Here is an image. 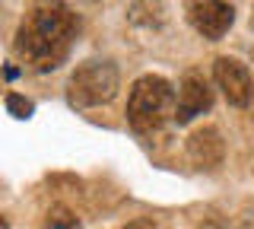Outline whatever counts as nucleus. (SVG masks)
I'll return each instance as SVG.
<instances>
[{
	"mask_svg": "<svg viewBox=\"0 0 254 229\" xmlns=\"http://www.w3.org/2000/svg\"><path fill=\"white\" fill-rule=\"evenodd\" d=\"M6 108H10V115H16V118H29L32 115V102L22 99L19 92H6Z\"/></svg>",
	"mask_w": 254,
	"mask_h": 229,
	"instance_id": "8",
	"label": "nucleus"
},
{
	"mask_svg": "<svg viewBox=\"0 0 254 229\" xmlns=\"http://www.w3.org/2000/svg\"><path fill=\"white\" fill-rule=\"evenodd\" d=\"M76 29V13L64 0H35L16 29L13 54L35 74L58 70L73 48Z\"/></svg>",
	"mask_w": 254,
	"mask_h": 229,
	"instance_id": "1",
	"label": "nucleus"
},
{
	"mask_svg": "<svg viewBox=\"0 0 254 229\" xmlns=\"http://www.w3.org/2000/svg\"><path fill=\"white\" fill-rule=\"evenodd\" d=\"M188 153H190V162L200 165V169H213V165L222 162V137L216 128H203V131H194L188 140Z\"/></svg>",
	"mask_w": 254,
	"mask_h": 229,
	"instance_id": "7",
	"label": "nucleus"
},
{
	"mask_svg": "<svg viewBox=\"0 0 254 229\" xmlns=\"http://www.w3.org/2000/svg\"><path fill=\"white\" fill-rule=\"evenodd\" d=\"M213 105V89L210 80L200 74V70H188L178 83V108H175V121L188 124L190 118L203 115L206 108Z\"/></svg>",
	"mask_w": 254,
	"mask_h": 229,
	"instance_id": "5",
	"label": "nucleus"
},
{
	"mask_svg": "<svg viewBox=\"0 0 254 229\" xmlns=\"http://www.w3.org/2000/svg\"><path fill=\"white\" fill-rule=\"evenodd\" d=\"M251 26H254V13H251Z\"/></svg>",
	"mask_w": 254,
	"mask_h": 229,
	"instance_id": "9",
	"label": "nucleus"
},
{
	"mask_svg": "<svg viewBox=\"0 0 254 229\" xmlns=\"http://www.w3.org/2000/svg\"><path fill=\"white\" fill-rule=\"evenodd\" d=\"M118 92V67L111 61H86L73 70L67 83V99L73 108L105 105Z\"/></svg>",
	"mask_w": 254,
	"mask_h": 229,
	"instance_id": "3",
	"label": "nucleus"
},
{
	"mask_svg": "<svg viewBox=\"0 0 254 229\" xmlns=\"http://www.w3.org/2000/svg\"><path fill=\"white\" fill-rule=\"evenodd\" d=\"M213 76H216L219 89L226 92L229 105L245 108L251 102L254 83H251V74H248V67H245L242 61H235V58H216V64H213Z\"/></svg>",
	"mask_w": 254,
	"mask_h": 229,
	"instance_id": "6",
	"label": "nucleus"
},
{
	"mask_svg": "<svg viewBox=\"0 0 254 229\" xmlns=\"http://www.w3.org/2000/svg\"><path fill=\"white\" fill-rule=\"evenodd\" d=\"M188 19L203 38L219 42V38L232 29L235 10L226 0H188Z\"/></svg>",
	"mask_w": 254,
	"mask_h": 229,
	"instance_id": "4",
	"label": "nucleus"
},
{
	"mask_svg": "<svg viewBox=\"0 0 254 229\" xmlns=\"http://www.w3.org/2000/svg\"><path fill=\"white\" fill-rule=\"evenodd\" d=\"M178 99L165 76H140L127 96V124L137 134H156L169 118H175Z\"/></svg>",
	"mask_w": 254,
	"mask_h": 229,
	"instance_id": "2",
	"label": "nucleus"
}]
</instances>
